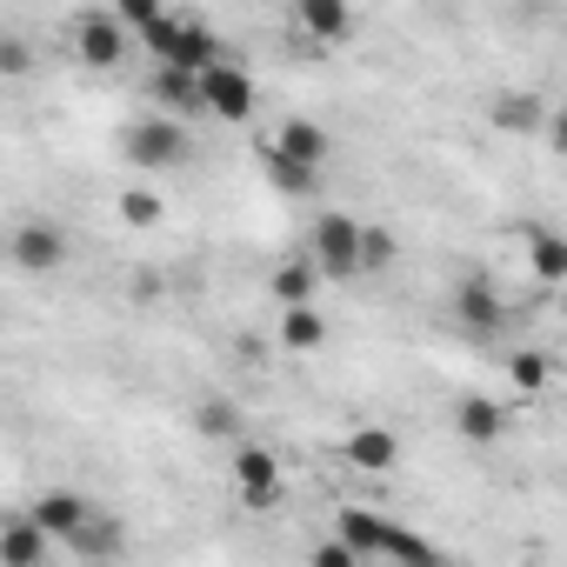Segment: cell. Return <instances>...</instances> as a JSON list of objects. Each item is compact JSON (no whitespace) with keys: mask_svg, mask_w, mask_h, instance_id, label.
<instances>
[{"mask_svg":"<svg viewBox=\"0 0 567 567\" xmlns=\"http://www.w3.org/2000/svg\"><path fill=\"white\" fill-rule=\"evenodd\" d=\"M141 34H147V48H154L167 68H187V74H200L207 61H220V54H214V34H207V28H194V21H167V14H154Z\"/></svg>","mask_w":567,"mask_h":567,"instance_id":"6da1fadb","label":"cell"},{"mask_svg":"<svg viewBox=\"0 0 567 567\" xmlns=\"http://www.w3.org/2000/svg\"><path fill=\"white\" fill-rule=\"evenodd\" d=\"M194 81H200V107H207V114H220V121H247V114H254V81H247L240 68L207 61Z\"/></svg>","mask_w":567,"mask_h":567,"instance_id":"7a4b0ae2","label":"cell"},{"mask_svg":"<svg viewBox=\"0 0 567 567\" xmlns=\"http://www.w3.org/2000/svg\"><path fill=\"white\" fill-rule=\"evenodd\" d=\"M315 267L334 274V280L361 274V227L348 214H321V227H315Z\"/></svg>","mask_w":567,"mask_h":567,"instance_id":"3957f363","label":"cell"},{"mask_svg":"<svg viewBox=\"0 0 567 567\" xmlns=\"http://www.w3.org/2000/svg\"><path fill=\"white\" fill-rule=\"evenodd\" d=\"M187 154V134L174 127V121H141L134 134H127V161L134 167H174Z\"/></svg>","mask_w":567,"mask_h":567,"instance_id":"277c9868","label":"cell"},{"mask_svg":"<svg viewBox=\"0 0 567 567\" xmlns=\"http://www.w3.org/2000/svg\"><path fill=\"white\" fill-rule=\"evenodd\" d=\"M74 48H81L87 68H114V61L127 54V34H121L114 14H81V21H74Z\"/></svg>","mask_w":567,"mask_h":567,"instance_id":"5b68a950","label":"cell"},{"mask_svg":"<svg viewBox=\"0 0 567 567\" xmlns=\"http://www.w3.org/2000/svg\"><path fill=\"white\" fill-rule=\"evenodd\" d=\"M234 481H240L247 507H274V494H280V461H274L267 447H240V454H234Z\"/></svg>","mask_w":567,"mask_h":567,"instance_id":"8992f818","label":"cell"},{"mask_svg":"<svg viewBox=\"0 0 567 567\" xmlns=\"http://www.w3.org/2000/svg\"><path fill=\"white\" fill-rule=\"evenodd\" d=\"M454 315H461L474 334H494V328L507 321V308H501V295H494V280H481V274H467L461 288H454Z\"/></svg>","mask_w":567,"mask_h":567,"instance_id":"52a82bcc","label":"cell"},{"mask_svg":"<svg viewBox=\"0 0 567 567\" xmlns=\"http://www.w3.org/2000/svg\"><path fill=\"white\" fill-rule=\"evenodd\" d=\"M87 514H94V507H87L81 494H41V501H34V520H41V534H48V540H68Z\"/></svg>","mask_w":567,"mask_h":567,"instance_id":"ba28073f","label":"cell"},{"mask_svg":"<svg viewBox=\"0 0 567 567\" xmlns=\"http://www.w3.org/2000/svg\"><path fill=\"white\" fill-rule=\"evenodd\" d=\"M0 560H8V567H41L48 560V534H41L34 514L14 520V527H0Z\"/></svg>","mask_w":567,"mask_h":567,"instance_id":"9c48e42d","label":"cell"},{"mask_svg":"<svg viewBox=\"0 0 567 567\" xmlns=\"http://www.w3.org/2000/svg\"><path fill=\"white\" fill-rule=\"evenodd\" d=\"M61 254H68V240H61L54 227H21V234H14V260H21L28 274H48V267H61Z\"/></svg>","mask_w":567,"mask_h":567,"instance_id":"30bf717a","label":"cell"},{"mask_svg":"<svg viewBox=\"0 0 567 567\" xmlns=\"http://www.w3.org/2000/svg\"><path fill=\"white\" fill-rule=\"evenodd\" d=\"M348 461H354L361 474H388V467L401 461V447H394L388 427H361V434H348Z\"/></svg>","mask_w":567,"mask_h":567,"instance_id":"8fae6325","label":"cell"},{"mask_svg":"<svg viewBox=\"0 0 567 567\" xmlns=\"http://www.w3.org/2000/svg\"><path fill=\"white\" fill-rule=\"evenodd\" d=\"M295 8H301V28L315 41H348V28H354L348 0H295Z\"/></svg>","mask_w":567,"mask_h":567,"instance_id":"7c38bea8","label":"cell"},{"mask_svg":"<svg viewBox=\"0 0 567 567\" xmlns=\"http://www.w3.org/2000/svg\"><path fill=\"white\" fill-rule=\"evenodd\" d=\"M454 427H461V441H494V434L507 427V414H501V401H487V394H467V401L454 408Z\"/></svg>","mask_w":567,"mask_h":567,"instance_id":"4fadbf2b","label":"cell"},{"mask_svg":"<svg viewBox=\"0 0 567 567\" xmlns=\"http://www.w3.org/2000/svg\"><path fill=\"white\" fill-rule=\"evenodd\" d=\"M328 341V321L308 308V301H295L288 315H280V348H295V354H315Z\"/></svg>","mask_w":567,"mask_h":567,"instance_id":"5bb4252c","label":"cell"},{"mask_svg":"<svg viewBox=\"0 0 567 567\" xmlns=\"http://www.w3.org/2000/svg\"><path fill=\"white\" fill-rule=\"evenodd\" d=\"M260 154H267V181H274L280 194H315V167H308V161L280 154L274 141H260Z\"/></svg>","mask_w":567,"mask_h":567,"instance_id":"9a60e30c","label":"cell"},{"mask_svg":"<svg viewBox=\"0 0 567 567\" xmlns=\"http://www.w3.org/2000/svg\"><path fill=\"white\" fill-rule=\"evenodd\" d=\"M154 101H161L167 114H194V107H200V81H194L187 68H161V74H154Z\"/></svg>","mask_w":567,"mask_h":567,"instance_id":"2e32d148","label":"cell"},{"mask_svg":"<svg viewBox=\"0 0 567 567\" xmlns=\"http://www.w3.org/2000/svg\"><path fill=\"white\" fill-rule=\"evenodd\" d=\"M274 147H280V154H295V161H308V167H321V154H328V134H321L315 121H288V127L274 134Z\"/></svg>","mask_w":567,"mask_h":567,"instance_id":"e0dca14e","label":"cell"},{"mask_svg":"<svg viewBox=\"0 0 567 567\" xmlns=\"http://www.w3.org/2000/svg\"><path fill=\"white\" fill-rule=\"evenodd\" d=\"M68 547H74V554H87V560H94V554H121V527H114L107 514H87V520L68 534Z\"/></svg>","mask_w":567,"mask_h":567,"instance_id":"ac0fdd59","label":"cell"},{"mask_svg":"<svg viewBox=\"0 0 567 567\" xmlns=\"http://www.w3.org/2000/svg\"><path fill=\"white\" fill-rule=\"evenodd\" d=\"M494 127L534 134V127H540V101H534V94H501V101H494Z\"/></svg>","mask_w":567,"mask_h":567,"instance_id":"d6986e66","label":"cell"},{"mask_svg":"<svg viewBox=\"0 0 567 567\" xmlns=\"http://www.w3.org/2000/svg\"><path fill=\"white\" fill-rule=\"evenodd\" d=\"M308 295H315V260H288V267L274 274V301L295 308V301H308Z\"/></svg>","mask_w":567,"mask_h":567,"instance_id":"ffe728a7","label":"cell"},{"mask_svg":"<svg viewBox=\"0 0 567 567\" xmlns=\"http://www.w3.org/2000/svg\"><path fill=\"white\" fill-rule=\"evenodd\" d=\"M341 540H348V547H354V554L368 560V554H381V520L354 507V514H341Z\"/></svg>","mask_w":567,"mask_h":567,"instance_id":"44dd1931","label":"cell"},{"mask_svg":"<svg viewBox=\"0 0 567 567\" xmlns=\"http://www.w3.org/2000/svg\"><path fill=\"white\" fill-rule=\"evenodd\" d=\"M194 427H200L207 441H234V427H240V421H234V401H220V394H214V401H200Z\"/></svg>","mask_w":567,"mask_h":567,"instance_id":"7402d4cb","label":"cell"},{"mask_svg":"<svg viewBox=\"0 0 567 567\" xmlns=\"http://www.w3.org/2000/svg\"><path fill=\"white\" fill-rule=\"evenodd\" d=\"M381 554H388V560H414V567H434V560H441L427 540H414V534H394V527H381Z\"/></svg>","mask_w":567,"mask_h":567,"instance_id":"603a6c76","label":"cell"},{"mask_svg":"<svg viewBox=\"0 0 567 567\" xmlns=\"http://www.w3.org/2000/svg\"><path fill=\"white\" fill-rule=\"evenodd\" d=\"M534 274L547 280V288H554L560 274H567V247H560L554 234H534Z\"/></svg>","mask_w":567,"mask_h":567,"instance_id":"cb8c5ba5","label":"cell"},{"mask_svg":"<svg viewBox=\"0 0 567 567\" xmlns=\"http://www.w3.org/2000/svg\"><path fill=\"white\" fill-rule=\"evenodd\" d=\"M121 220H127V227H154V220H161V194H141V187L121 194Z\"/></svg>","mask_w":567,"mask_h":567,"instance_id":"d4e9b609","label":"cell"},{"mask_svg":"<svg viewBox=\"0 0 567 567\" xmlns=\"http://www.w3.org/2000/svg\"><path fill=\"white\" fill-rule=\"evenodd\" d=\"M34 68V48L21 41V34H0V74H8V81H21Z\"/></svg>","mask_w":567,"mask_h":567,"instance_id":"484cf974","label":"cell"},{"mask_svg":"<svg viewBox=\"0 0 567 567\" xmlns=\"http://www.w3.org/2000/svg\"><path fill=\"white\" fill-rule=\"evenodd\" d=\"M394 260V234L388 227H361V267H388Z\"/></svg>","mask_w":567,"mask_h":567,"instance_id":"4316f807","label":"cell"},{"mask_svg":"<svg viewBox=\"0 0 567 567\" xmlns=\"http://www.w3.org/2000/svg\"><path fill=\"white\" fill-rule=\"evenodd\" d=\"M154 14H161V0H114V21L121 28H147Z\"/></svg>","mask_w":567,"mask_h":567,"instance_id":"83f0119b","label":"cell"},{"mask_svg":"<svg viewBox=\"0 0 567 567\" xmlns=\"http://www.w3.org/2000/svg\"><path fill=\"white\" fill-rule=\"evenodd\" d=\"M540 381H547V361H540V354H514V388H527V394H534Z\"/></svg>","mask_w":567,"mask_h":567,"instance_id":"f1b7e54d","label":"cell"},{"mask_svg":"<svg viewBox=\"0 0 567 567\" xmlns=\"http://www.w3.org/2000/svg\"><path fill=\"white\" fill-rule=\"evenodd\" d=\"M315 567H361V554L348 540H328V547H315Z\"/></svg>","mask_w":567,"mask_h":567,"instance_id":"f546056e","label":"cell"},{"mask_svg":"<svg viewBox=\"0 0 567 567\" xmlns=\"http://www.w3.org/2000/svg\"><path fill=\"white\" fill-rule=\"evenodd\" d=\"M127 288H134V301H154V295H161V274H134Z\"/></svg>","mask_w":567,"mask_h":567,"instance_id":"4dcf8cb0","label":"cell"}]
</instances>
